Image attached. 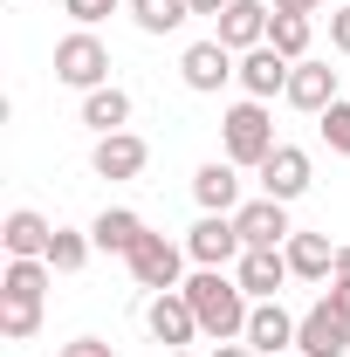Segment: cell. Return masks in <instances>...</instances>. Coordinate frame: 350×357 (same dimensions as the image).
<instances>
[{"label": "cell", "instance_id": "34", "mask_svg": "<svg viewBox=\"0 0 350 357\" xmlns=\"http://www.w3.org/2000/svg\"><path fill=\"white\" fill-rule=\"evenodd\" d=\"M227 7H234V0H192V14H213V21L227 14Z\"/></svg>", "mask_w": 350, "mask_h": 357}, {"label": "cell", "instance_id": "20", "mask_svg": "<svg viewBox=\"0 0 350 357\" xmlns=\"http://www.w3.org/2000/svg\"><path fill=\"white\" fill-rule=\"evenodd\" d=\"M289 275H303V282H330L337 275V248H330V234H289Z\"/></svg>", "mask_w": 350, "mask_h": 357}, {"label": "cell", "instance_id": "35", "mask_svg": "<svg viewBox=\"0 0 350 357\" xmlns=\"http://www.w3.org/2000/svg\"><path fill=\"white\" fill-rule=\"evenodd\" d=\"M337 282H350V241L337 248Z\"/></svg>", "mask_w": 350, "mask_h": 357}, {"label": "cell", "instance_id": "14", "mask_svg": "<svg viewBox=\"0 0 350 357\" xmlns=\"http://www.w3.org/2000/svg\"><path fill=\"white\" fill-rule=\"evenodd\" d=\"M234 275H241V289H248L254 303H275L282 282H289V255H282V248H248V255L234 261Z\"/></svg>", "mask_w": 350, "mask_h": 357}, {"label": "cell", "instance_id": "36", "mask_svg": "<svg viewBox=\"0 0 350 357\" xmlns=\"http://www.w3.org/2000/svg\"><path fill=\"white\" fill-rule=\"evenodd\" d=\"M165 357H192V351H165Z\"/></svg>", "mask_w": 350, "mask_h": 357}, {"label": "cell", "instance_id": "1", "mask_svg": "<svg viewBox=\"0 0 350 357\" xmlns=\"http://www.w3.org/2000/svg\"><path fill=\"white\" fill-rule=\"evenodd\" d=\"M185 303L199 316V330L213 337V344H241L248 337V289H241V275H227V268H199L192 282H185Z\"/></svg>", "mask_w": 350, "mask_h": 357}, {"label": "cell", "instance_id": "3", "mask_svg": "<svg viewBox=\"0 0 350 357\" xmlns=\"http://www.w3.org/2000/svg\"><path fill=\"white\" fill-rule=\"evenodd\" d=\"M55 83H69V89H103L110 83V48L96 42L89 28H76V35H62L55 42Z\"/></svg>", "mask_w": 350, "mask_h": 357}, {"label": "cell", "instance_id": "26", "mask_svg": "<svg viewBox=\"0 0 350 357\" xmlns=\"http://www.w3.org/2000/svg\"><path fill=\"white\" fill-rule=\"evenodd\" d=\"M48 282H55V268H48V261H7L0 296H48Z\"/></svg>", "mask_w": 350, "mask_h": 357}, {"label": "cell", "instance_id": "2", "mask_svg": "<svg viewBox=\"0 0 350 357\" xmlns=\"http://www.w3.org/2000/svg\"><path fill=\"white\" fill-rule=\"evenodd\" d=\"M220 151H227V165H248V172H261V158L275 151V117H268V103H234L227 117H220Z\"/></svg>", "mask_w": 350, "mask_h": 357}, {"label": "cell", "instance_id": "29", "mask_svg": "<svg viewBox=\"0 0 350 357\" xmlns=\"http://www.w3.org/2000/svg\"><path fill=\"white\" fill-rule=\"evenodd\" d=\"M330 48L350 55V7H330Z\"/></svg>", "mask_w": 350, "mask_h": 357}, {"label": "cell", "instance_id": "4", "mask_svg": "<svg viewBox=\"0 0 350 357\" xmlns=\"http://www.w3.org/2000/svg\"><path fill=\"white\" fill-rule=\"evenodd\" d=\"M124 268H131L137 289H151V296H165V289H185V282H178V268H185V248H178V241H165V234H144L131 255H124Z\"/></svg>", "mask_w": 350, "mask_h": 357}, {"label": "cell", "instance_id": "16", "mask_svg": "<svg viewBox=\"0 0 350 357\" xmlns=\"http://www.w3.org/2000/svg\"><path fill=\"white\" fill-rule=\"evenodd\" d=\"M192 199H199L206 213H241V165H227V158L199 165V172H192Z\"/></svg>", "mask_w": 350, "mask_h": 357}, {"label": "cell", "instance_id": "17", "mask_svg": "<svg viewBox=\"0 0 350 357\" xmlns=\"http://www.w3.org/2000/svg\"><path fill=\"white\" fill-rule=\"evenodd\" d=\"M48 241H55V227L42 220V213H7V227H0V248L14 255V261H48Z\"/></svg>", "mask_w": 350, "mask_h": 357}, {"label": "cell", "instance_id": "33", "mask_svg": "<svg viewBox=\"0 0 350 357\" xmlns=\"http://www.w3.org/2000/svg\"><path fill=\"white\" fill-rule=\"evenodd\" d=\"M213 357H261V351H254V344L241 337V344H213Z\"/></svg>", "mask_w": 350, "mask_h": 357}, {"label": "cell", "instance_id": "19", "mask_svg": "<svg viewBox=\"0 0 350 357\" xmlns=\"http://www.w3.org/2000/svg\"><path fill=\"white\" fill-rule=\"evenodd\" d=\"M144 234H151V227L137 220L131 206H103V213H96V227H89V241H96V255H131V248L144 241Z\"/></svg>", "mask_w": 350, "mask_h": 357}, {"label": "cell", "instance_id": "18", "mask_svg": "<svg viewBox=\"0 0 350 357\" xmlns=\"http://www.w3.org/2000/svg\"><path fill=\"white\" fill-rule=\"evenodd\" d=\"M289 103L309 110V117H323V110L337 103V69H330V62H296V76H289Z\"/></svg>", "mask_w": 350, "mask_h": 357}, {"label": "cell", "instance_id": "37", "mask_svg": "<svg viewBox=\"0 0 350 357\" xmlns=\"http://www.w3.org/2000/svg\"><path fill=\"white\" fill-rule=\"evenodd\" d=\"M282 357H303V351H282Z\"/></svg>", "mask_w": 350, "mask_h": 357}, {"label": "cell", "instance_id": "5", "mask_svg": "<svg viewBox=\"0 0 350 357\" xmlns=\"http://www.w3.org/2000/svg\"><path fill=\"white\" fill-rule=\"evenodd\" d=\"M144 330H151L165 351H185L192 337H206V330H199V316H192V303H185V289L151 296V303H144Z\"/></svg>", "mask_w": 350, "mask_h": 357}, {"label": "cell", "instance_id": "15", "mask_svg": "<svg viewBox=\"0 0 350 357\" xmlns=\"http://www.w3.org/2000/svg\"><path fill=\"white\" fill-rule=\"evenodd\" d=\"M296 323H303V316H289L282 303H254V310H248V344L261 357H282V351H296Z\"/></svg>", "mask_w": 350, "mask_h": 357}, {"label": "cell", "instance_id": "9", "mask_svg": "<svg viewBox=\"0 0 350 357\" xmlns=\"http://www.w3.org/2000/svg\"><path fill=\"white\" fill-rule=\"evenodd\" d=\"M234 227H241V241H248V248H289V234H296V227H289V206H282V199H241V213H234Z\"/></svg>", "mask_w": 350, "mask_h": 357}, {"label": "cell", "instance_id": "30", "mask_svg": "<svg viewBox=\"0 0 350 357\" xmlns=\"http://www.w3.org/2000/svg\"><path fill=\"white\" fill-rule=\"evenodd\" d=\"M62 357H117L103 337H76V344H62Z\"/></svg>", "mask_w": 350, "mask_h": 357}, {"label": "cell", "instance_id": "21", "mask_svg": "<svg viewBox=\"0 0 350 357\" xmlns=\"http://www.w3.org/2000/svg\"><path fill=\"white\" fill-rule=\"evenodd\" d=\"M83 124H89V131H96V137L124 131V124H131V96H124V89H117V83L89 89V96H83Z\"/></svg>", "mask_w": 350, "mask_h": 357}, {"label": "cell", "instance_id": "7", "mask_svg": "<svg viewBox=\"0 0 350 357\" xmlns=\"http://www.w3.org/2000/svg\"><path fill=\"white\" fill-rule=\"evenodd\" d=\"M289 76H296V62L282 55V48H248L241 55V89L254 96V103H275V96H289Z\"/></svg>", "mask_w": 350, "mask_h": 357}, {"label": "cell", "instance_id": "11", "mask_svg": "<svg viewBox=\"0 0 350 357\" xmlns=\"http://www.w3.org/2000/svg\"><path fill=\"white\" fill-rule=\"evenodd\" d=\"M296 351L303 357H344L350 351V316H337L330 303H316V310L296 323Z\"/></svg>", "mask_w": 350, "mask_h": 357}, {"label": "cell", "instance_id": "6", "mask_svg": "<svg viewBox=\"0 0 350 357\" xmlns=\"http://www.w3.org/2000/svg\"><path fill=\"white\" fill-rule=\"evenodd\" d=\"M185 255H192L199 268H227V261H241V255H248V241H241L234 213H206V220L185 234Z\"/></svg>", "mask_w": 350, "mask_h": 357}, {"label": "cell", "instance_id": "32", "mask_svg": "<svg viewBox=\"0 0 350 357\" xmlns=\"http://www.w3.org/2000/svg\"><path fill=\"white\" fill-rule=\"evenodd\" d=\"M275 14H316V7H330V0H268Z\"/></svg>", "mask_w": 350, "mask_h": 357}, {"label": "cell", "instance_id": "12", "mask_svg": "<svg viewBox=\"0 0 350 357\" xmlns=\"http://www.w3.org/2000/svg\"><path fill=\"white\" fill-rule=\"evenodd\" d=\"M89 165H96V178H137L144 165H151V144H144L137 131H110V137H96Z\"/></svg>", "mask_w": 350, "mask_h": 357}, {"label": "cell", "instance_id": "31", "mask_svg": "<svg viewBox=\"0 0 350 357\" xmlns=\"http://www.w3.org/2000/svg\"><path fill=\"white\" fill-rule=\"evenodd\" d=\"M323 303H330L337 316H350V282H330V289H323Z\"/></svg>", "mask_w": 350, "mask_h": 357}, {"label": "cell", "instance_id": "28", "mask_svg": "<svg viewBox=\"0 0 350 357\" xmlns=\"http://www.w3.org/2000/svg\"><path fill=\"white\" fill-rule=\"evenodd\" d=\"M62 7H69V21H76V28H96L103 14H117V0H62Z\"/></svg>", "mask_w": 350, "mask_h": 357}, {"label": "cell", "instance_id": "13", "mask_svg": "<svg viewBox=\"0 0 350 357\" xmlns=\"http://www.w3.org/2000/svg\"><path fill=\"white\" fill-rule=\"evenodd\" d=\"M268 21H275V7H268V0H234V7L220 14V35H213V42H227L234 55H248V48L268 42Z\"/></svg>", "mask_w": 350, "mask_h": 357}, {"label": "cell", "instance_id": "27", "mask_svg": "<svg viewBox=\"0 0 350 357\" xmlns=\"http://www.w3.org/2000/svg\"><path fill=\"white\" fill-rule=\"evenodd\" d=\"M316 131H323V144H330L337 158H350V96H337V103L316 117Z\"/></svg>", "mask_w": 350, "mask_h": 357}, {"label": "cell", "instance_id": "25", "mask_svg": "<svg viewBox=\"0 0 350 357\" xmlns=\"http://www.w3.org/2000/svg\"><path fill=\"white\" fill-rule=\"evenodd\" d=\"M309 35H316L309 14H275V21H268V48H282L289 62H309Z\"/></svg>", "mask_w": 350, "mask_h": 357}, {"label": "cell", "instance_id": "23", "mask_svg": "<svg viewBox=\"0 0 350 357\" xmlns=\"http://www.w3.org/2000/svg\"><path fill=\"white\" fill-rule=\"evenodd\" d=\"M42 330V296H0V337L7 344H28Z\"/></svg>", "mask_w": 350, "mask_h": 357}, {"label": "cell", "instance_id": "10", "mask_svg": "<svg viewBox=\"0 0 350 357\" xmlns=\"http://www.w3.org/2000/svg\"><path fill=\"white\" fill-rule=\"evenodd\" d=\"M178 76H185V89L213 96L227 76H241V62H234V48H227V42H192L185 55H178Z\"/></svg>", "mask_w": 350, "mask_h": 357}, {"label": "cell", "instance_id": "24", "mask_svg": "<svg viewBox=\"0 0 350 357\" xmlns=\"http://www.w3.org/2000/svg\"><path fill=\"white\" fill-rule=\"evenodd\" d=\"M89 255H96V241H89V234H76V227H55V241H48V268H55V275H83Z\"/></svg>", "mask_w": 350, "mask_h": 357}, {"label": "cell", "instance_id": "8", "mask_svg": "<svg viewBox=\"0 0 350 357\" xmlns=\"http://www.w3.org/2000/svg\"><path fill=\"white\" fill-rule=\"evenodd\" d=\"M254 178H261L268 199H282V206H289V199H303V192H309V151H303V144H275Z\"/></svg>", "mask_w": 350, "mask_h": 357}, {"label": "cell", "instance_id": "22", "mask_svg": "<svg viewBox=\"0 0 350 357\" xmlns=\"http://www.w3.org/2000/svg\"><path fill=\"white\" fill-rule=\"evenodd\" d=\"M131 21L144 35H178L192 21V0H131Z\"/></svg>", "mask_w": 350, "mask_h": 357}]
</instances>
